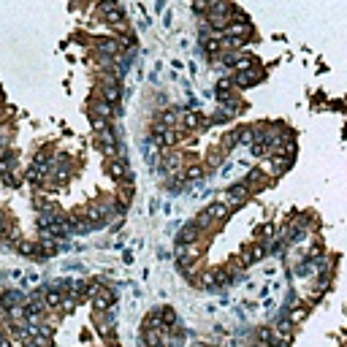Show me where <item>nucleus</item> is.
Returning a JSON list of instances; mask_svg holds the SVG:
<instances>
[{
    "label": "nucleus",
    "instance_id": "f257e3e1",
    "mask_svg": "<svg viewBox=\"0 0 347 347\" xmlns=\"http://www.w3.org/2000/svg\"><path fill=\"white\" fill-rule=\"evenodd\" d=\"M223 35L225 38H234V41H239V44H247L249 38H253V25L247 22V19H242V22H239V19H234V22H230L225 30H223Z\"/></svg>",
    "mask_w": 347,
    "mask_h": 347
},
{
    "label": "nucleus",
    "instance_id": "f03ea898",
    "mask_svg": "<svg viewBox=\"0 0 347 347\" xmlns=\"http://www.w3.org/2000/svg\"><path fill=\"white\" fill-rule=\"evenodd\" d=\"M260 79H263V71L260 68H247V71H236L230 82H234V87H239V90H247V87L258 84Z\"/></svg>",
    "mask_w": 347,
    "mask_h": 347
},
{
    "label": "nucleus",
    "instance_id": "7ed1b4c3",
    "mask_svg": "<svg viewBox=\"0 0 347 347\" xmlns=\"http://www.w3.org/2000/svg\"><path fill=\"white\" fill-rule=\"evenodd\" d=\"M152 133H155V144H158V147H174V144H177L179 141V136H177V133H174V128H166V125H155V130H152Z\"/></svg>",
    "mask_w": 347,
    "mask_h": 347
},
{
    "label": "nucleus",
    "instance_id": "20e7f679",
    "mask_svg": "<svg viewBox=\"0 0 347 347\" xmlns=\"http://www.w3.org/2000/svg\"><path fill=\"white\" fill-rule=\"evenodd\" d=\"M87 111H90V114H98V117H106V120H109V117H111V114L117 111V109H114V106H111L109 101H106V98H101V95H98V98H92L90 103H87Z\"/></svg>",
    "mask_w": 347,
    "mask_h": 347
},
{
    "label": "nucleus",
    "instance_id": "39448f33",
    "mask_svg": "<svg viewBox=\"0 0 347 347\" xmlns=\"http://www.w3.org/2000/svg\"><path fill=\"white\" fill-rule=\"evenodd\" d=\"M106 168H109V174H111V179L114 182H130V174H128V168H125V163L120 160V158H109V163H106Z\"/></svg>",
    "mask_w": 347,
    "mask_h": 347
},
{
    "label": "nucleus",
    "instance_id": "423d86ee",
    "mask_svg": "<svg viewBox=\"0 0 347 347\" xmlns=\"http://www.w3.org/2000/svg\"><path fill=\"white\" fill-rule=\"evenodd\" d=\"M44 304L46 310H60V306L65 304V293L60 291V287H44Z\"/></svg>",
    "mask_w": 347,
    "mask_h": 347
},
{
    "label": "nucleus",
    "instance_id": "0eeeda50",
    "mask_svg": "<svg viewBox=\"0 0 347 347\" xmlns=\"http://www.w3.org/2000/svg\"><path fill=\"white\" fill-rule=\"evenodd\" d=\"M101 11L106 14V19H109L111 25H120V22H125V14H122V8L114 3V0H103L101 3Z\"/></svg>",
    "mask_w": 347,
    "mask_h": 347
},
{
    "label": "nucleus",
    "instance_id": "6e6552de",
    "mask_svg": "<svg viewBox=\"0 0 347 347\" xmlns=\"http://www.w3.org/2000/svg\"><path fill=\"white\" fill-rule=\"evenodd\" d=\"M98 144H101V149H103L109 158H117L120 147H117V139H114V133H111V130H103V133H98Z\"/></svg>",
    "mask_w": 347,
    "mask_h": 347
},
{
    "label": "nucleus",
    "instance_id": "1a4fd4ad",
    "mask_svg": "<svg viewBox=\"0 0 347 347\" xmlns=\"http://www.w3.org/2000/svg\"><path fill=\"white\" fill-rule=\"evenodd\" d=\"M225 196H228V204H230V206H239V204H244V201H247L249 187L244 185V182H242V185H230Z\"/></svg>",
    "mask_w": 347,
    "mask_h": 347
},
{
    "label": "nucleus",
    "instance_id": "9d476101",
    "mask_svg": "<svg viewBox=\"0 0 347 347\" xmlns=\"http://www.w3.org/2000/svg\"><path fill=\"white\" fill-rule=\"evenodd\" d=\"M22 304H25V296L19 293V291H6V293H0V306H3V310L22 306Z\"/></svg>",
    "mask_w": 347,
    "mask_h": 347
},
{
    "label": "nucleus",
    "instance_id": "9b49d317",
    "mask_svg": "<svg viewBox=\"0 0 347 347\" xmlns=\"http://www.w3.org/2000/svg\"><path fill=\"white\" fill-rule=\"evenodd\" d=\"M179 120H182V125H185V130H196L198 125H201V114L192 111V109H182L179 111Z\"/></svg>",
    "mask_w": 347,
    "mask_h": 347
},
{
    "label": "nucleus",
    "instance_id": "f8f14e48",
    "mask_svg": "<svg viewBox=\"0 0 347 347\" xmlns=\"http://www.w3.org/2000/svg\"><path fill=\"white\" fill-rule=\"evenodd\" d=\"M201 236V228L196 225V223H187L185 228L177 234V242H185V244H190V242H196V239Z\"/></svg>",
    "mask_w": 347,
    "mask_h": 347
},
{
    "label": "nucleus",
    "instance_id": "ddd939ff",
    "mask_svg": "<svg viewBox=\"0 0 347 347\" xmlns=\"http://www.w3.org/2000/svg\"><path fill=\"white\" fill-rule=\"evenodd\" d=\"M111 301H114V296H111V293L98 291V296L92 298V306H95V312H106V310L111 306Z\"/></svg>",
    "mask_w": 347,
    "mask_h": 347
},
{
    "label": "nucleus",
    "instance_id": "4468645a",
    "mask_svg": "<svg viewBox=\"0 0 347 347\" xmlns=\"http://www.w3.org/2000/svg\"><path fill=\"white\" fill-rule=\"evenodd\" d=\"M204 211H206L211 220H215V223H220V220L228 217V206H225V204H211V206H206Z\"/></svg>",
    "mask_w": 347,
    "mask_h": 347
},
{
    "label": "nucleus",
    "instance_id": "2eb2a0df",
    "mask_svg": "<svg viewBox=\"0 0 347 347\" xmlns=\"http://www.w3.org/2000/svg\"><path fill=\"white\" fill-rule=\"evenodd\" d=\"M16 249H19V255H27V258L41 255V249H38V244H35V242H27V239H22V242H16Z\"/></svg>",
    "mask_w": 347,
    "mask_h": 347
},
{
    "label": "nucleus",
    "instance_id": "dca6fc26",
    "mask_svg": "<svg viewBox=\"0 0 347 347\" xmlns=\"http://www.w3.org/2000/svg\"><path fill=\"white\" fill-rule=\"evenodd\" d=\"M277 334L285 336V339L291 342V336H293V323H291V317H279V320H277Z\"/></svg>",
    "mask_w": 347,
    "mask_h": 347
},
{
    "label": "nucleus",
    "instance_id": "f3484780",
    "mask_svg": "<svg viewBox=\"0 0 347 347\" xmlns=\"http://www.w3.org/2000/svg\"><path fill=\"white\" fill-rule=\"evenodd\" d=\"M244 185H247V187H260V185H266V179H263V171H260V168L249 171V174H247V179H244Z\"/></svg>",
    "mask_w": 347,
    "mask_h": 347
},
{
    "label": "nucleus",
    "instance_id": "a211bd4d",
    "mask_svg": "<svg viewBox=\"0 0 347 347\" xmlns=\"http://www.w3.org/2000/svg\"><path fill=\"white\" fill-rule=\"evenodd\" d=\"M177 120H179V111L177 109H166V111L160 114V125H166V128H174Z\"/></svg>",
    "mask_w": 347,
    "mask_h": 347
},
{
    "label": "nucleus",
    "instance_id": "6ab92c4d",
    "mask_svg": "<svg viewBox=\"0 0 347 347\" xmlns=\"http://www.w3.org/2000/svg\"><path fill=\"white\" fill-rule=\"evenodd\" d=\"M90 122H92V130H95V133L109 130V120H106V117H98V114H90Z\"/></svg>",
    "mask_w": 347,
    "mask_h": 347
},
{
    "label": "nucleus",
    "instance_id": "aec40b11",
    "mask_svg": "<svg viewBox=\"0 0 347 347\" xmlns=\"http://www.w3.org/2000/svg\"><path fill=\"white\" fill-rule=\"evenodd\" d=\"M0 182H3V185H8V187H19V185H22V177H19L16 171H8Z\"/></svg>",
    "mask_w": 347,
    "mask_h": 347
},
{
    "label": "nucleus",
    "instance_id": "412c9836",
    "mask_svg": "<svg viewBox=\"0 0 347 347\" xmlns=\"http://www.w3.org/2000/svg\"><path fill=\"white\" fill-rule=\"evenodd\" d=\"M239 141L247 144V147H249V144H255V128H242V130H239Z\"/></svg>",
    "mask_w": 347,
    "mask_h": 347
},
{
    "label": "nucleus",
    "instance_id": "4be33fe9",
    "mask_svg": "<svg viewBox=\"0 0 347 347\" xmlns=\"http://www.w3.org/2000/svg\"><path fill=\"white\" fill-rule=\"evenodd\" d=\"M236 144H239V130H230L223 136V149H234Z\"/></svg>",
    "mask_w": 347,
    "mask_h": 347
},
{
    "label": "nucleus",
    "instance_id": "5701e85b",
    "mask_svg": "<svg viewBox=\"0 0 347 347\" xmlns=\"http://www.w3.org/2000/svg\"><path fill=\"white\" fill-rule=\"evenodd\" d=\"M274 236V225L272 223H263V225H258V239H263V242H268V239Z\"/></svg>",
    "mask_w": 347,
    "mask_h": 347
},
{
    "label": "nucleus",
    "instance_id": "b1692460",
    "mask_svg": "<svg viewBox=\"0 0 347 347\" xmlns=\"http://www.w3.org/2000/svg\"><path fill=\"white\" fill-rule=\"evenodd\" d=\"M234 114H236L234 109H217L215 114H211V120H215V122H228L230 117H234Z\"/></svg>",
    "mask_w": 347,
    "mask_h": 347
},
{
    "label": "nucleus",
    "instance_id": "393cba45",
    "mask_svg": "<svg viewBox=\"0 0 347 347\" xmlns=\"http://www.w3.org/2000/svg\"><path fill=\"white\" fill-rule=\"evenodd\" d=\"M306 317V306H293V312H291V323L296 325V323H301Z\"/></svg>",
    "mask_w": 347,
    "mask_h": 347
},
{
    "label": "nucleus",
    "instance_id": "a878e982",
    "mask_svg": "<svg viewBox=\"0 0 347 347\" xmlns=\"http://www.w3.org/2000/svg\"><path fill=\"white\" fill-rule=\"evenodd\" d=\"M163 323H166V325H174V323H177V312H174L171 306H163Z\"/></svg>",
    "mask_w": 347,
    "mask_h": 347
},
{
    "label": "nucleus",
    "instance_id": "bb28decb",
    "mask_svg": "<svg viewBox=\"0 0 347 347\" xmlns=\"http://www.w3.org/2000/svg\"><path fill=\"white\" fill-rule=\"evenodd\" d=\"M192 11H196V14H206L209 11V0H192Z\"/></svg>",
    "mask_w": 347,
    "mask_h": 347
},
{
    "label": "nucleus",
    "instance_id": "cd10ccee",
    "mask_svg": "<svg viewBox=\"0 0 347 347\" xmlns=\"http://www.w3.org/2000/svg\"><path fill=\"white\" fill-rule=\"evenodd\" d=\"M185 177H187V179H201V177H204V168H201V166H192V168L185 171Z\"/></svg>",
    "mask_w": 347,
    "mask_h": 347
},
{
    "label": "nucleus",
    "instance_id": "c85d7f7f",
    "mask_svg": "<svg viewBox=\"0 0 347 347\" xmlns=\"http://www.w3.org/2000/svg\"><path fill=\"white\" fill-rule=\"evenodd\" d=\"M258 339L263 342V344H268V339H272V331H268V329H260V331H258Z\"/></svg>",
    "mask_w": 347,
    "mask_h": 347
},
{
    "label": "nucleus",
    "instance_id": "c756f323",
    "mask_svg": "<svg viewBox=\"0 0 347 347\" xmlns=\"http://www.w3.org/2000/svg\"><path fill=\"white\" fill-rule=\"evenodd\" d=\"M0 347H11V342H8V336L0 331Z\"/></svg>",
    "mask_w": 347,
    "mask_h": 347
},
{
    "label": "nucleus",
    "instance_id": "7c9ffc66",
    "mask_svg": "<svg viewBox=\"0 0 347 347\" xmlns=\"http://www.w3.org/2000/svg\"><path fill=\"white\" fill-rule=\"evenodd\" d=\"M255 347H272V344H263V342H260V344H255Z\"/></svg>",
    "mask_w": 347,
    "mask_h": 347
},
{
    "label": "nucleus",
    "instance_id": "2f4dec72",
    "mask_svg": "<svg viewBox=\"0 0 347 347\" xmlns=\"http://www.w3.org/2000/svg\"><path fill=\"white\" fill-rule=\"evenodd\" d=\"M111 347H120V344H111Z\"/></svg>",
    "mask_w": 347,
    "mask_h": 347
},
{
    "label": "nucleus",
    "instance_id": "473e14b6",
    "mask_svg": "<svg viewBox=\"0 0 347 347\" xmlns=\"http://www.w3.org/2000/svg\"><path fill=\"white\" fill-rule=\"evenodd\" d=\"M98 3H103V0H98Z\"/></svg>",
    "mask_w": 347,
    "mask_h": 347
},
{
    "label": "nucleus",
    "instance_id": "72a5a7b5",
    "mask_svg": "<svg viewBox=\"0 0 347 347\" xmlns=\"http://www.w3.org/2000/svg\"><path fill=\"white\" fill-rule=\"evenodd\" d=\"M209 3H211V0H209Z\"/></svg>",
    "mask_w": 347,
    "mask_h": 347
}]
</instances>
